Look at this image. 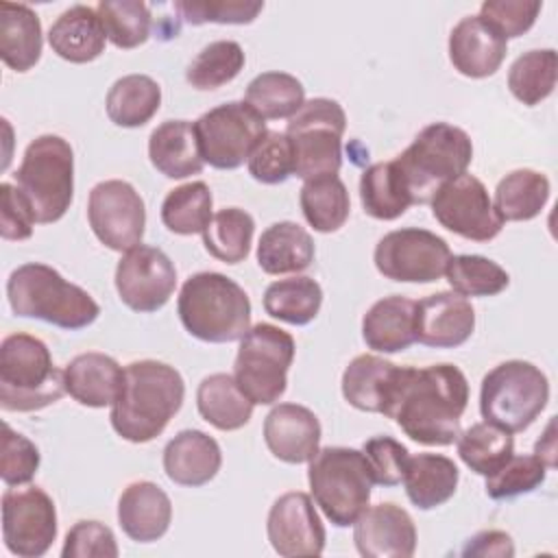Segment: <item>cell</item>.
<instances>
[{"label": "cell", "instance_id": "30bf717a", "mask_svg": "<svg viewBox=\"0 0 558 558\" xmlns=\"http://www.w3.org/2000/svg\"><path fill=\"white\" fill-rule=\"evenodd\" d=\"M344 126L347 116L338 100H305L286 129L294 157V174L303 181L323 174H338L342 166Z\"/></svg>", "mask_w": 558, "mask_h": 558}, {"label": "cell", "instance_id": "f907efd6", "mask_svg": "<svg viewBox=\"0 0 558 558\" xmlns=\"http://www.w3.org/2000/svg\"><path fill=\"white\" fill-rule=\"evenodd\" d=\"M39 449L24 434L15 432L9 423L2 425V453L0 477L7 486L28 484L39 469Z\"/></svg>", "mask_w": 558, "mask_h": 558}, {"label": "cell", "instance_id": "681fc988", "mask_svg": "<svg viewBox=\"0 0 558 558\" xmlns=\"http://www.w3.org/2000/svg\"><path fill=\"white\" fill-rule=\"evenodd\" d=\"M174 9L192 26H201V24H207V22H214V24H251L259 15V11L264 9V2H251V0H179V2H174Z\"/></svg>", "mask_w": 558, "mask_h": 558}, {"label": "cell", "instance_id": "e0dca14e", "mask_svg": "<svg viewBox=\"0 0 558 558\" xmlns=\"http://www.w3.org/2000/svg\"><path fill=\"white\" fill-rule=\"evenodd\" d=\"M174 288L177 268L161 248L137 244L116 266V290L120 301L133 312L150 314L161 310Z\"/></svg>", "mask_w": 558, "mask_h": 558}, {"label": "cell", "instance_id": "4316f807", "mask_svg": "<svg viewBox=\"0 0 558 558\" xmlns=\"http://www.w3.org/2000/svg\"><path fill=\"white\" fill-rule=\"evenodd\" d=\"M150 163L168 179H185L203 170L196 126L187 120H168L148 137Z\"/></svg>", "mask_w": 558, "mask_h": 558}, {"label": "cell", "instance_id": "60d3db41", "mask_svg": "<svg viewBox=\"0 0 558 558\" xmlns=\"http://www.w3.org/2000/svg\"><path fill=\"white\" fill-rule=\"evenodd\" d=\"M244 102L264 120L292 118L305 102V87L288 72H262L248 83Z\"/></svg>", "mask_w": 558, "mask_h": 558}, {"label": "cell", "instance_id": "1f68e13d", "mask_svg": "<svg viewBox=\"0 0 558 558\" xmlns=\"http://www.w3.org/2000/svg\"><path fill=\"white\" fill-rule=\"evenodd\" d=\"M397 364L379 357V355H357L349 362L342 373V397L349 405L362 412H384L395 377Z\"/></svg>", "mask_w": 558, "mask_h": 558}, {"label": "cell", "instance_id": "bcb514c9", "mask_svg": "<svg viewBox=\"0 0 558 558\" xmlns=\"http://www.w3.org/2000/svg\"><path fill=\"white\" fill-rule=\"evenodd\" d=\"M445 275L462 296H495L510 283L508 272L484 255H451Z\"/></svg>", "mask_w": 558, "mask_h": 558}, {"label": "cell", "instance_id": "603a6c76", "mask_svg": "<svg viewBox=\"0 0 558 558\" xmlns=\"http://www.w3.org/2000/svg\"><path fill=\"white\" fill-rule=\"evenodd\" d=\"M172 521V504L155 482H133L118 499V523L135 543L159 541Z\"/></svg>", "mask_w": 558, "mask_h": 558}, {"label": "cell", "instance_id": "ba28073f", "mask_svg": "<svg viewBox=\"0 0 558 558\" xmlns=\"http://www.w3.org/2000/svg\"><path fill=\"white\" fill-rule=\"evenodd\" d=\"M13 177L35 222L50 225L61 220L74 196V153L70 142L50 133L35 137Z\"/></svg>", "mask_w": 558, "mask_h": 558}, {"label": "cell", "instance_id": "4dcf8cb0", "mask_svg": "<svg viewBox=\"0 0 558 558\" xmlns=\"http://www.w3.org/2000/svg\"><path fill=\"white\" fill-rule=\"evenodd\" d=\"M314 262V240L296 222L270 225L257 242V264L268 275L301 272Z\"/></svg>", "mask_w": 558, "mask_h": 558}, {"label": "cell", "instance_id": "f5cc1de1", "mask_svg": "<svg viewBox=\"0 0 558 558\" xmlns=\"http://www.w3.org/2000/svg\"><path fill=\"white\" fill-rule=\"evenodd\" d=\"M63 558H116L118 543L111 532L100 521H78L74 523L61 549Z\"/></svg>", "mask_w": 558, "mask_h": 558}, {"label": "cell", "instance_id": "836d02e7", "mask_svg": "<svg viewBox=\"0 0 558 558\" xmlns=\"http://www.w3.org/2000/svg\"><path fill=\"white\" fill-rule=\"evenodd\" d=\"M360 201L364 211L377 220H395L405 214L412 196L395 159L373 163L362 172Z\"/></svg>", "mask_w": 558, "mask_h": 558}, {"label": "cell", "instance_id": "f6af8a7d", "mask_svg": "<svg viewBox=\"0 0 558 558\" xmlns=\"http://www.w3.org/2000/svg\"><path fill=\"white\" fill-rule=\"evenodd\" d=\"M96 13L107 39L122 50L142 46L150 35V9L140 0H100Z\"/></svg>", "mask_w": 558, "mask_h": 558}, {"label": "cell", "instance_id": "74e56055", "mask_svg": "<svg viewBox=\"0 0 558 558\" xmlns=\"http://www.w3.org/2000/svg\"><path fill=\"white\" fill-rule=\"evenodd\" d=\"M323 305V288L312 277H288L272 281L264 292V310L288 325H307Z\"/></svg>", "mask_w": 558, "mask_h": 558}, {"label": "cell", "instance_id": "db71d44e", "mask_svg": "<svg viewBox=\"0 0 558 558\" xmlns=\"http://www.w3.org/2000/svg\"><path fill=\"white\" fill-rule=\"evenodd\" d=\"M362 451L371 464L373 482L379 486H397L403 480L408 464V449L392 436H375L362 445Z\"/></svg>", "mask_w": 558, "mask_h": 558}, {"label": "cell", "instance_id": "9c48e42d", "mask_svg": "<svg viewBox=\"0 0 558 558\" xmlns=\"http://www.w3.org/2000/svg\"><path fill=\"white\" fill-rule=\"evenodd\" d=\"M549 401V381L532 362L508 360L482 379L480 412L484 421L517 434L527 429Z\"/></svg>", "mask_w": 558, "mask_h": 558}, {"label": "cell", "instance_id": "6da1fadb", "mask_svg": "<svg viewBox=\"0 0 558 558\" xmlns=\"http://www.w3.org/2000/svg\"><path fill=\"white\" fill-rule=\"evenodd\" d=\"M466 403L469 381L458 366H399L381 414L392 418L414 442L445 447L456 442Z\"/></svg>", "mask_w": 558, "mask_h": 558}, {"label": "cell", "instance_id": "6f0895ef", "mask_svg": "<svg viewBox=\"0 0 558 558\" xmlns=\"http://www.w3.org/2000/svg\"><path fill=\"white\" fill-rule=\"evenodd\" d=\"M551 427H554V421L549 423L547 427V434L536 442V451L534 456H538L547 466H554L556 460H554V453H556V447H554V436H551Z\"/></svg>", "mask_w": 558, "mask_h": 558}, {"label": "cell", "instance_id": "9f6ffc18", "mask_svg": "<svg viewBox=\"0 0 558 558\" xmlns=\"http://www.w3.org/2000/svg\"><path fill=\"white\" fill-rule=\"evenodd\" d=\"M514 554V545L510 534L501 530H486L475 534L473 538L466 541L462 556H497V558H510Z\"/></svg>", "mask_w": 558, "mask_h": 558}, {"label": "cell", "instance_id": "7dc6e473", "mask_svg": "<svg viewBox=\"0 0 558 558\" xmlns=\"http://www.w3.org/2000/svg\"><path fill=\"white\" fill-rule=\"evenodd\" d=\"M547 464L538 456H510L508 462L486 477V495L495 501L532 493L545 482Z\"/></svg>", "mask_w": 558, "mask_h": 558}, {"label": "cell", "instance_id": "cb8c5ba5", "mask_svg": "<svg viewBox=\"0 0 558 558\" xmlns=\"http://www.w3.org/2000/svg\"><path fill=\"white\" fill-rule=\"evenodd\" d=\"M222 464L218 442L201 429L179 432L163 449V471L179 486H203L216 477Z\"/></svg>", "mask_w": 558, "mask_h": 558}, {"label": "cell", "instance_id": "ee69618b", "mask_svg": "<svg viewBox=\"0 0 558 558\" xmlns=\"http://www.w3.org/2000/svg\"><path fill=\"white\" fill-rule=\"evenodd\" d=\"M244 50L238 41L218 39L207 44L187 65L185 81L194 89H218L231 83L244 68Z\"/></svg>", "mask_w": 558, "mask_h": 558}, {"label": "cell", "instance_id": "b9f144b4", "mask_svg": "<svg viewBox=\"0 0 558 558\" xmlns=\"http://www.w3.org/2000/svg\"><path fill=\"white\" fill-rule=\"evenodd\" d=\"M211 190L205 181H190L170 190L161 203V222L177 235L203 233L211 220Z\"/></svg>", "mask_w": 558, "mask_h": 558}, {"label": "cell", "instance_id": "f546056e", "mask_svg": "<svg viewBox=\"0 0 558 558\" xmlns=\"http://www.w3.org/2000/svg\"><path fill=\"white\" fill-rule=\"evenodd\" d=\"M458 480L460 471L451 458L440 453H418L408 458L401 482L408 499L416 508L432 510L453 497Z\"/></svg>", "mask_w": 558, "mask_h": 558}, {"label": "cell", "instance_id": "d6a6232c", "mask_svg": "<svg viewBox=\"0 0 558 558\" xmlns=\"http://www.w3.org/2000/svg\"><path fill=\"white\" fill-rule=\"evenodd\" d=\"M196 405L209 425L222 432H233L251 421L255 403L240 390L233 375L214 373L198 384Z\"/></svg>", "mask_w": 558, "mask_h": 558}, {"label": "cell", "instance_id": "9a60e30c", "mask_svg": "<svg viewBox=\"0 0 558 558\" xmlns=\"http://www.w3.org/2000/svg\"><path fill=\"white\" fill-rule=\"evenodd\" d=\"M2 536L20 558L44 556L57 538V510L39 486L9 488L2 495Z\"/></svg>", "mask_w": 558, "mask_h": 558}, {"label": "cell", "instance_id": "7c38bea8", "mask_svg": "<svg viewBox=\"0 0 558 558\" xmlns=\"http://www.w3.org/2000/svg\"><path fill=\"white\" fill-rule=\"evenodd\" d=\"M203 161L218 170H235L248 161L266 135V120L244 100H231L205 111L196 122Z\"/></svg>", "mask_w": 558, "mask_h": 558}, {"label": "cell", "instance_id": "44dd1931", "mask_svg": "<svg viewBox=\"0 0 558 558\" xmlns=\"http://www.w3.org/2000/svg\"><path fill=\"white\" fill-rule=\"evenodd\" d=\"M268 451L288 464L310 462L320 445V423L316 414L299 403L275 405L264 421Z\"/></svg>", "mask_w": 558, "mask_h": 558}, {"label": "cell", "instance_id": "2e32d148", "mask_svg": "<svg viewBox=\"0 0 558 558\" xmlns=\"http://www.w3.org/2000/svg\"><path fill=\"white\" fill-rule=\"evenodd\" d=\"M429 205L434 218L445 229L473 242H488L504 229V220L497 216L488 190L477 177L466 172L445 183Z\"/></svg>", "mask_w": 558, "mask_h": 558}, {"label": "cell", "instance_id": "83f0119b", "mask_svg": "<svg viewBox=\"0 0 558 558\" xmlns=\"http://www.w3.org/2000/svg\"><path fill=\"white\" fill-rule=\"evenodd\" d=\"M414 307L416 301L401 294L375 301L362 318V338L366 347L379 353H397L416 342Z\"/></svg>", "mask_w": 558, "mask_h": 558}, {"label": "cell", "instance_id": "3957f363", "mask_svg": "<svg viewBox=\"0 0 558 558\" xmlns=\"http://www.w3.org/2000/svg\"><path fill=\"white\" fill-rule=\"evenodd\" d=\"M7 296L15 316L39 318L70 331L92 325L100 314L87 290L39 262L22 264L9 275Z\"/></svg>", "mask_w": 558, "mask_h": 558}, {"label": "cell", "instance_id": "7a4b0ae2", "mask_svg": "<svg viewBox=\"0 0 558 558\" xmlns=\"http://www.w3.org/2000/svg\"><path fill=\"white\" fill-rule=\"evenodd\" d=\"M185 384L174 366L157 360L131 362L124 368L122 390L111 405V427L129 442H148L181 410Z\"/></svg>", "mask_w": 558, "mask_h": 558}, {"label": "cell", "instance_id": "f35d334b", "mask_svg": "<svg viewBox=\"0 0 558 558\" xmlns=\"http://www.w3.org/2000/svg\"><path fill=\"white\" fill-rule=\"evenodd\" d=\"M458 456L477 475H493L514 453L512 434L495 423H473L458 434Z\"/></svg>", "mask_w": 558, "mask_h": 558}, {"label": "cell", "instance_id": "11a10c76", "mask_svg": "<svg viewBox=\"0 0 558 558\" xmlns=\"http://www.w3.org/2000/svg\"><path fill=\"white\" fill-rule=\"evenodd\" d=\"M35 216L20 194L17 187L11 183H0V235L4 240H28L33 235Z\"/></svg>", "mask_w": 558, "mask_h": 558}, {"label": "cell", "instance_id": "d590c367", "mask_svg": "<svg viewBox=\"0 0 558 558\" xmlns=\"http://www.w3.org/2000/svg\"><path fill=\"white\" fill-rule=\"evenodd\" d=\"M161 105V87L146 74H126L118 78L105 100L107 116L124 129L144 126Z\"/></svg>", "mask_w": 558, "mask_h": 558}, {"label": "cell", "instance_id": "e575fe53", "mask_svg": "<svg viewBox=\"0 0 558 558\" xmlns=\"http://www.w3.org/2000/svg\"><path fill=\"white\" fill-rule=\"evenodd\" d=\"M547 201L549 179L543 172L519 168L497 183L493 207L504 222H521L536 218Z\"/></svg>", "mask_w": 558, "mask_h": 558}, {"label": "cell", "instance_id": "277c9868", "mask_svg": "<svg viewBox=\"0 0 558 558\" xmlns=\"http://www.w3.org/2000/svg\"><path fill=\"white\" fill-rule=\"evenodd\" d=\"M177 312L185 331L203 342H233L251 329L248 294L220 272L207 270L185 279Z\"/></svg>", "mask_w": 558, "mask_h": 558}, {"label": "cell", "instance_id": "5bb4252c", "mask_svg": "<svg viewBox=\"0 0 558 558\" xmlns=\"http://www.w3.org/2000/svg\"><path fill=\"white\" fill-rule=\"evenodd\" d=\"M87 220L107 248L126 253L142 244L146 227L144 201L129 181H100L89 192Z\"/></svg>", "mask_w": 558, "mask_h": 558}, {"label": "cell", "instance_id": "8d00e7d4", "mask_svg": "<svg viewBox=\"0 0 558 558\" xmlns=\"http://www.w3.org/2000/svg\"><path fill=\"white\" fill-rule=\"evenodd\" d=\"M299 203L310 227L320 233L338 231L347 222L351 209L347 185L338 174L307 179L301 187Z\"/></svg>", "mask_w": 558, "mask_h": 558}, {"label": "cell", "instance_id": "52a82bcc", "mask_svg": "<svg viewBox=\"0 0 558 558\" xmlns=\"http://www.w3.org/2000/svg\"><path fill=\"white\" fill-rule=\"evenodd\" d=\"M471 159L473 144L466 131L447 122H434L395 161L408 183L412 205H425L445 183L464 174Z\"/></svg>", "mask_w": 558, "mask_h": 558}, {"label": "cell", "instance_id": "484cf974", "mask_svg": "<svg viewBox=\"0 0 558 558\" xmlns=\"http://www.w3.org/2000/svg\"><path fill=\"white\" fill-rule=\"evenodd\" d=\"M105 28L96 9L74 4L65 9L48 31V44L54 54L70 63H89L105 52Z\"/></svg>", "mask_w": 558, "mask_h": 558}, {"label": "cell", "instance_id": "816d5d0a", "mask_svg": "<svg viewBox=\"0 0 558 558\" xmlns=\"http://www.w3.org/2000/svg\"><path fill=\"white\" fill-rule=\"evenodd\" d=\"M541 9L543 4L538 0H486L480 7V17L508 41L510 37H521L527 33L534 26Z\"/></svg>", "mask_w": 558, "mask_h": 558}, {"label": "cell", "instance_id": "c3c4849f", "mask_svg": "<svg viewBox=\"0 0 558 558\" xmlns=\"http://www.w3.org/2000/svg\"><path fill=\"white\" fill-rule=\"evenodd\" d=\"M248 172L255 181L266 185L283 183L290 174H294V157L292 146L286 133L266 131V135L257 142L248 157Z\"/></svg>", "mask_w": 558, "mask_h": 558}, {"label": "cell", "instance_id": "4fadbf2b", "mask_svg": "<svg viewBox=\"0 0 558 558\" xmlns=\"http://www.w3.org/2000/svg\"><path fill=\"white\" fill-rule=\"evenodd\" d=\"M451 257L449 244L418 227L397 229L386 233L373 253L377 270L392 281L432 283L445 275Z\"/></svg>", "mask_w": 558, "mask_h": 558}, {"label": "cell", "instance_id": "d6986e66", "mask_svg": "<svg viewBox=\"0 0 558 558\" xmlns=\"http://www.w3.org/2000/svg\"><path fill=\"white\" fill-rule=\"evenodd\" d=\"M353 541L364 558H410L416 549L412 517L397 504L366 508L353 523Z\"/></svg>", "mask_w": 558, "mask_h": 558}, {"label": "cell", "instance_id": "8992f818", "mask_svg": "<svg viewBox=\"0 0 558 558\" xmlns=\"http://www.w3.org/2000/svg\"><path fill=\"white\" fill-rule=\"evenodd\" d=\"M307 482L316 506L336 527H349L366 510L373 471L364 451L323 447L310 460Z\"/></svg>", "mask_w": 558, "mask_h": 558}, {"label": "cell", "instance_id": "f1b7e54d", "mask_svg": "<svg viewBox=\"0 0 558 558\" xmlns=\"http://www.w3.org/2000/svg\"><path fill=\"white\" fill-rule=\"evenodd\" d=\"M41 22L22 2H0V57L15 72L31 70L41 57Z\"/></svg>", "mask_w": 558, "mask_h": 558}, {"label": "cell", "instance_id": "ab89813d", "mask_svg": "<svg viewBox=\"0 0 558 558\" xmlns=\"http://www.w3.org/2000/svg\"><path fill=\"white\" fill-rule=\"evenodd\" d=\"M255 220L240 207H225L211 216L203 231L207 253L225 264H240L251 251Z\"/></svg>", "mask_w": 558, "mask_h": 558}, {"label": "cell", "instance_id": "d4e9b609", "mask_svg": "<svg viewBox=\"0 0 558 558\" xmlns=\"http://www.w3.org/2000/svg\"><path fill=\"white\" fill-rule=\"evenodd\" d=\"M63 371L68 395L87 408L113 405L124 384V368L111 355L98 351L72 357Z\"/></svg>", "mask_w": 558, "mask_h": 558}, {"label": "cell", "instance_id": "ac0fdd59", "mask_svg": "<svg viewBox=\"0 0 558 558\" xmlns=\"http://www.w3.org/2000/svg\"><path fill=\"white\" fill-rule=\"evenodd\" d=\"M266 534L283 558L320 556L325 549V525L312 497L301 490L286 493L270 506Z\"/></svg>", "mask_w": 558, "mask_h": 558}, {"label": "cell", "instance_id": "8fae6325", "mask_svg": "<svg viewBox=\"0 0 558 558\" xmlns=\"http://www.w3.org/2000/svg\"><path fill=\"white\" fill-rule=\"evenodd\" d=\"M292 360L294 338L277 325L257 323L240 338L233 364L235 384L255 405H270L286 392Z\"/></svg>", "mask_w": 558, "mask_h": 558}, {"label": "cell", "instance_id": "ffe728a7", "mask_svg": "<svg viewBox=\"0 0 558 558\" xmlns=\"http://www.w3.org/2000/svg\"><path fill=\"white\" fill-rule=\"evenodd\" d=\"M475 329V310L458 292H436L414 307L416 342L434 349L464 344Z\"/></svg>", "mask_w": 558, "mask_h": 558}, {"label": "cell", "instance_id": "7402d4cb", "mask_svg": "<svg viewBox=\"0 0 558 558\" xmlns=\"http://www.w3.org/2000/svg\"><path fill=\"white\" fill-rule=\"evenodd\" d=\"M508 41L495 33L480 15L462 17L449 35V59L469 78L493 76L504 63Z\"/></svg>", "mask_w": 558, "mask_h": 558}, {"label": "cell", "instance_id": "7bdbcfd3", "mask_svg": "<svg viewBox=\"0 0 558 558\" xmlns=\"http://www.w3.org/2000/svg\"><path fill=\"white\" fill-rule=\"evenodd\" d=\"M556 72H558V57L554 48L543 50H527L514 59L508 72V87L512 96L534 107L543 102L556 87Z\"/></svg>", "mask_w": 558, "mask_h": 558}, {"label": "cell", "instance_id": "5b68a950", "mask_svg": "<svg viewBox=\"0 0 558 558\" xmlns=\"http://www.w3.org/2000/svg\"><path fill=\"white\" fill-rule=\"evenodd\" d=\"M65 390V371L52 364L48 347L31 333H11L0 344V408L35 412L57 403Z\"/></svg>", "mask_w": 558, "mask_h": 558}]
</instances>
